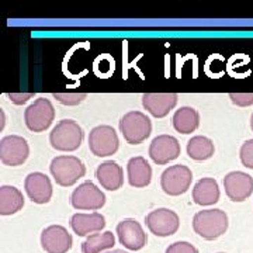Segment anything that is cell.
<instances>
[{"instance_id": "28", "label": "cell", "mask_w": 253, "mask_h": 253, "mask_svg": "<svg viewBox=\"0 0 253 253\" xmlns=\"http://www.w3.org/2000/svg\"><path fill=\"white\" fill-rule=\"evenodd\" d=\"M165 253H199V251L189 242H174Z\"/></svg>"}, {"instance_id": "24", "label": "cell", "mask_w": 253, "mask_h": 253, "mask_svg": "<svg viewBox=\"0 0 253 253\" xmlns=\"http://www.w3.org/2000/svg\"><path fill=\"white\" fill-rule=\"evenodd\" d=\"M116 245L114 234L106 231L103 234H91L86 238V241L82 244V252L83 253H100L106 249H111Z\"/></svg>"}, {"instance_id": "21", "label": "cell", "mask_w": 253, "mask_h": 253, "mask_svg": "<svg viewBox=\"0 0 253 253\" xmlns=\"http://www.w3.org/2000/svg\"><path fill=\"white\" fill-rule=\"evenodd\" d=\"M24 207V197L21 191L13 186L0 187V214L11 215Z\"/></svg>"}, {"instance_id": "19", "label": "cell", "mask_w": 253, "mask_h": 253, "mask_svg": "<svg viewBox=\"0 0 253 253\" xmlns=\"http://www.w3.org/2000/svg\"><path fill=\"white\" fill-rule=\"evenodd\" d=\"M126 172H128V181L132 187L141 189L146 187L151 179H152V169L146 159L142 156L131 158L126 165Z\"/></svg>"}, {"instance_id": "29", "label": "cell", "mask_w": 253, "mask_h": 253, "mask_svg": "<svg viewBox=\"0 0 253 253\" xmlns=\"http://www.w3.org/2000/svg\"><path fill=\"white\" fill-rule=\"evenodd\" d=\"M106 253H129V252H126V251H121V249H116V251H110V252H106Z\"/></svg>"}, {"instance_id": "23", "label": "cell", "mask_w": 253, "mask_h": 253, "mask_svg": "<svg viewBox=\"0 0 253 253\" xmlns=\"http://www.w3.org/2000/svg\"><path fill=\"white\" fill-rule=\"evenodd\" d=\"M214 144L207 136H193L187 142V155L194 161H207L214 155Z\"/></svg>"}, {"instance_id": "22", "label": "cell", "mask_w": 253, "mask_h": 253, "mask_svg": "<svg viewBox=\"0 0 253 253\" xmlns=\"http://www.w3.org/2000/svg\"><path fill=\"white\" fill-rule=\"evenodd\" d=\"M200 126V116L193 107H181L173 116V126L180 134H191Z\"/></svg>"}, {"instance_id": "20", "label": "cell", "mask_w": 253, "mask_h": 253, "mask_svg": "<svg viewBox=\"0 0 253 253\" xmlns=\"http://www.w3.org/2000/svg\"><path fill=\"white\" fill-rule=\"evenodd\" d=\"M193 200L199 206H212L219 200V187L215 179L204 177L196 183L193 189Z\"/></svg>"}, {"instance_id": "15", "label": "cell", "mask_w": 253, "mask_h": 253, "mask_svg": "<svg viewBox=\"0 0 253 253\" xmlns=\"http://www.w3.org/2000/svg\"><path fill=\"white\" fill-rule=\"evenodd\" d=\"M24 187L30 200L37 204H46L52 197V184L49 177L44 173H30L26 177Z\"/></svg>"}, {"instance_id": "25", "label": "cell", "mask_w": 253, "mask_h": 253, "mask_svg": "<svg viewBox=\"0 0 253 253\" xmlns=\"http://www.w3.org/2000/svg\"><path fill=\"white\" fill-rule=\"evenodd\" d=\"M54 97L65 106H76L86 99V93H54Z\"/></svg>"}, {"instance_id": "17", "label": "cell", "mask_w": 253, "mask_h": 253, "mask_svg": "<svg viewBox=\"0 0 253 253\" xmlns=\"http://www.w3.org/2000/svg\"><path fill=\"white\" fill-rule=\"evenodd\" d=\"M96 177L101 184V187L110 191L121 189L124 184V173L121 166L114 161H107L99 165L96 169Z\"/></svg>"}, {"instance_id": "2", "label": "cell", "mask_w": 253, "mask_h": 253, "mask_svg": "<svg viewBox=\"0 0 253 253\" xmlns=\"http://www.w3.org/2000/svg\"><path fill=\"white\" fill-rule=\"evenodd\" d=\"M49 170H51V174H52L54 180L56 181V184L63 186V187H69L84 176L86 166L76 156L62 155V156H56L52 159Z\"/></svg>"}, {"instance_id": "11", "label": "cell", "mask_w": 253, "mask_h": 253, "mask_svg": "<svg viewBox=\"0 0 253 253\" xmlns=\"http://www.w3.org/2000/svg\"><path fill=\"white\" fill-rule=\"evenodd\" d=\"M224 187L226 196L235 203L249 199L253 193V179L245 172H231L224 177Z\"/></svg>"}, {"instance_id": "9", "label": "cell", "mask_w": 253, "mask_h": 253, "mask_svg": "<svg viewBox=\"0 0 253 253\" xmlns=\"http://www.w3.org/2000/svg\"><path fill=\"white\" fill-rule=\"evenodd\" d=\"M71 204L76 210L96 211L106 204V196L94 183L84 181L78 189L73 190Z\"/></svg>"}, {"instance_id": "8", "label": "cell", "mask_w": 253, "mask_h": 253, "mask_svg": "<svg viewBox=\"0 0 253 253\" xmlns=\"http://www.w3.org/2000/svg\"><path fill=\"white\" fill-rule=\"evenodd\" d=\"M145 222L154 235L161 238L176 234L180 226L179 215L169 208H158L151 211L145 218Z\"/></svg>"}, {"instance_id": "12", "label": "cell", "mask_w": 253, "mask_h": 253, "mask_svg": "<svg viewBox=\"0 0 253 253\" xmlns=\"http://www.w3.org/2000/svg\"><path fill=\"white\" fill-rule=\"evenodd\" d=\"M72 236L66 228L51 225L41 234V246L46 253H68L72 248Z\"/></svg>"}, {"instance_id": "31", "label": "cell", "mask_w": 253, "mask_h": 253, "mask_svg": "<svg viewBox=\"0 0 253 253\" xmlns=\"http://www.w3.org/2000/svg\"><path fill=\"white\" fill-rule=\"evenodd\" d=\"M219 253H224V252H219Z\"/></svg>"}, {"instance_id": "18", "label": "cell", "mask_w": 253, "mask_h": 253, "mask_svg": "<svg viewBox=\"0 0 253 253\" xmlns=\"http://www.w3.org/2000/svg\"><path fill=\"white\" fill-rule=\"evenodd\" d=\"M106 226V218L99 212L91 214H75L71 218V228L78 236H87L97 234Z\"/></svg>"}, {"instance_id": "30", "label": "cell", "mask_w": 253, "mask_h": 253, "mask_svg": "<svg viewBox=\"0 0 253 253\" xmlns=\"http://www.w3.org/2000/svg\"><path fill=\"white\" fill-rule=\"evenodd\" d=\"M251 128H252V131H253V114H252V117H251Z\"/></svg>"}, {"instance_id": "1", "label": "cell", "mask_w": 253, "mask_h": 253, "mask_svg": "<svg viewBox=\"0 0 253 253\" xmlns=\"http://www.w3.org/2000/svg\"><path fill=\"white\" fill-rule=\"evenodd\" d=\"M194 232L207 241L222 236L228 229V215L222 210H203L193 218Z\"/></svg>"}, {"instance_id": "6", "label": "cell", "mask_w": 253, "mask_h": 253, "mask_svg": "<svg viewBox=\"0 0 253 253\" xmlns=\"http://www.w3.org/2000/svg\"><path fill=\"white\" fill-rule=\"evenodd\" d=\"M118 141L117 132L113 126H94L89 135V148L94 156L106 158L117 152Z\"/></svg>"}, {"instance_id": "27", "label": "cell", "mask_w": 253, "mask_h": 253, "mask_svg": "<svg viewBox=\"0 0 253 253\" xmlns=\"http://www.w3.org/2000/svg\"><path fill=\"white\" fill-rule=\"evenodd\" d=\"M229 97L232 103L239 107H248L253 104V93H231Z\"/></svg>"}, {"instance_id": "10", "label": "cell", "mask_w": 253, "mask_h": 253, "mask_svg": "<svg viewBox=\"0 0 253 253\" xmlns=\"http://www.w3.org/2000/svg\"><path fill=\"white\" fill-rule=\"evenodd\" d=\"M30 146L23 136L9 135L0 141V159L7 166H20L27 161Z\"/></svg>"}, {"instance_id": "16", "label": "cell", "mask_w": 253, "mask_h": 253, "mask_svg": "<svg viewBox=\"0 0 253 253\" xmlns=\"http://www.w3.org/2000/svg\"><path fill=\"white\" fill-rule=\"evenodd\" d=\"M144 107L154 117L162 118L168 116L177 104L176 93H145L142 96Z\"/></svg>"}, {"instance_id": "3", "label": "cell", "mask_w": 253, "mask_h": 253, "mask_svg": "<svg viewBox=\"0 0 253 253\" xmlns=\"http://www.w3.org/2000/svg\"><path fill=\"white\" fill-rule=\"evenodd\" d=\"M83 141V129L73 120L59 121L49 135V142L52 148L62 152L76 151Z\"/></svg>"}, {"instance_id": "4", "label": "cell", "mask_w": 253, "mask_h": 253, "mask_svg": "<svg viewBox=\"0 0 253 253\" xmlns=\"http://www.w3.org/2000/svg\"><path fill=\"white\" fill-rule=\"evenodd\" d=\"M120 131L128 144L138 145L151 135V120L141 111H129L120 120Z\"/></svg>"}, {"instance_id": "13", "label": "cell", "mask_w": 253, "mask_h": 253, "mask_svg": "<svg viewBox=\"0 0 253 253\" xmlns=\"http://www.w3.org/2000/svg\"><path fill=\"white\" fill-rule=\"evenodd\" d=\"M180 144L172 135H159L149 146V156L156 165H166L179 158Z\"/></svg>"}, {"instance_id": "5", "label": "cell", "mask_w": 253, "mask_h": 253, "mask_svg": "<svg viewBox=\"0 0 253 253\" xmlns=\"http://www.w3.org/2000/svg\"><path fill=\"white\" fill-rule=\"evenodd\" d=\"M55 118V109L48 99H37L24 113L26 126L33 132H42L48 129Z\"/></svg>"}, {"instance_id": "7", "label": "cell", "mask_w": 253, "mask_h": 253, "mask_svg": "<svg viewBox=\"0 0 253 253\" xmlns=\"http://www.w3.org/2000/svg\"><path fill=\"white\" fill-rule=\"evenodd\" d=\"M193 173L184 165H174L168 168L161 176L162 190L169 196H180L190 189Z\"/></svg>"}, {"instance_id": "26", "label": "cell", "mask_w": 253, "mask_h": 253, "mask_svg": "<svg viewBox=\"0 0 253 253\" xmlns=\"http://www.w3.org/2000/svg\"><path fill=\"white\" fill-rule=\"evenodd\" d=\"M241 162L244 165L245 168H249L253 169V139L246 141L242 146H241Z\"/></svg>"}, {"instance_id": "14", "label": "cell", "mask_w": 253, "mask_h": 253, "mask_svg": "<svg viewBox=\"0 0 253 253\" xmlns=\"http://www.w3.org/2000/svg\"><path fill=\"white\" fill-rule=\"evenodd\" d=\"M117 235L120 244L128 251H141L148 242V236L139 222L135 219H124L117 225Z\"/></svg>"}]
</instances>
